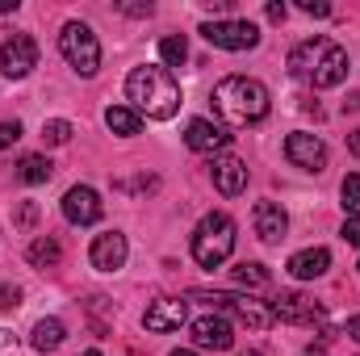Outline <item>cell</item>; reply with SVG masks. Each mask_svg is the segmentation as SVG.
Segmentation results:
<instances>
[{"label": "cell", "mask_w": 360, "mask_h": 356, "mask_svg": "<svg viewBox=\"0 0 360 356\" xmlns=\"http://www.w3.org/2000/svg\"><path fill=\"white\" fill-rule=\"evenodd\" d=\"M21 306V289L17 285H0V310H17Z\"/></svg>", "instance_id": "cell-28"}, {"label": "cell", "mask_w": 360, "mask_h": 356, "mask_svg": "<svg viewBox=\"0 0 360 356\" xmlns=\"http://www.w3.org/2000/svg\"><path fill=\"white\" fill-rule=\"evenodd\" d=\"M59 51H63V59H68L80 76H96V68H101V42H96V34H92L84 21H68V25H63Z\"/></svg>", "instance_id": "cell-6"}, {"label": "cell", "mask_w": 360, "mask_h": 356, "mask_svg": "<svg viewBox=\"0 0 360 356\" xmlns=\"http://www.w3.org/2000/svg\"><path fill=\"white\" fill-rule=\"evenodd\" d=\"M30 265L34 268H59V260H63V248H59V239H51V235H42V239H34L30 243Z\"/></svg>", "instance_id": "cell-21"}, {"label": "cell", "mask_w": 360, "mask_h": 356, "mask_svg": "<svg viewBox=\"0 0 360 356\" xmlns=\"http://www.w3.org/2000/svg\"><path fill=\"white\" fill-rule=\"evenodd\" d=\"M101 214H105V205H101L96 189L76 184V189L63 193V218H68L72 227H92V222H101Z\"/></svg>", "instance_id": "cell-10"}, {"label": "cell", "mask_w": 360, "mask_h": 356, "mask_svg": "<svg viewBox=\"0 0 360 356\" xmlns=\"http://www.w3.org/2000/svg\"><path fill=\"white\" fill-rule=\"evenodd\" d=\"M184 319H188V302H180V298H160V302L147 306L143 327H147V331H176Z\"/></svg>", "instance_id": "cell-16"}, {"label": "cell", "mask_w": 360, "mask_h": 356, "mask_svg": "<svg viewBox=\"0 0 360 356\" xmlns=\"http://www.w3.org/2000/svg\"><path fill=\"white\" fill-rule=\"evenodd\" d=\"M17 8V0H0V13H13Z\"/></svg>", "instance_id": "cell-37"}, {"label": "cell", "mask_w": 360, "mask_h": 356, "mask_svg": "<svg viewBox=\"0 0 360 356\" xmlns=\"http://www.w3.org/2000/svg\"><path fill=\"white\" fill-rule=\"evenodd\" d=\"M297 8L310 13V17H331V4L327 0H297Z\"/></svg>", "instance_id": "cell-29"}, {"label": "cell", "mask_w": 360, "mask_h": 356, "mask_svg": "<svg viewBox=\"0 0 360 356\" xmlns=\"http://www.w3.org/2000/svg\"><path fill=\"white\" fill-rule=\"evenodd\" d=\"M252 227H256V235H260L264 243H281L285 231H289V218H285V210H281L276 201H256V210H252Z\"/></svg>", "instance_id": "cell-17"}, {"label": "cell", "mask_w": 360, "mask_h": 356, "mask_svg": "<svg viewBox=\"0 0 360 356\" xmlns=\"http://www.w3.org/2000/svg\"><path fill=\"white\" fill-rule=\"evenodd\" d=\"M285 13H289V8H285L281 0H272L269 4V21H285Z\"/></svg>", "instance_id": "cell-33"}, {"label": "cell", "mask_w": 360, "mask_h": 356, "mask_svg": "<svg viewBox=\"0 0 360 356\" xmlns=\"http://www.w3.org/2000/svg\"><path fill=\"white\" fill-rule=\"evenodd\" d=\"M0 356H17V340H13V331H4V327H0Z\"/></svg>", "instance_id": "cell-32"}, {"label": "cell", "mask_w": 360, "mask_h": 356, "mask_svg": "<svg viewBox=\"0 0 360 356\" xmlns=\"http://www.w3.org/2000/svg\"><path fill=\"white\" fill-rule=\"evenodd\" d=\"M348 151H352V155H360V130H352V134H348Z\"/></svg>", "instance_id": "cell-34"}, {"label": "cell", "mask_w": 360, "mask_h": 356, "mask_svg": "<svg viewBox=\"0 0 360 356\" xmlns=\"http://www.w3.org/2000/svg\"><path fill=\"white\" fill-rule=\"evenodd\" d=\"M160 59H164L168 68H180V63L188 59V42H184L180 34H164V38H160Z\"/></svg>", "instance_id": "cell-24"}, {"label": "cell", "mask_w": 360, "mask_h": 356, "mask_svg": "<svg viewBox=\"0 0 360 356\" xmlns=\"http://www.w3.org/2000/svg\"><path fill=\"white\" fill-rule=\"evenodd\" d=\"M172 356H201V352H188V348H180V352H172Z\"/></svg>", "instance_id": "cell-38"}, {"label": "cell", "mask_w": 360, "mask_h": 356, "mask_svg": "<svg viewBox=\"0 0 360 356\" xmlns=\"http://www.w3.org/2000/svg\"><path fill=\"white\" fill-rule=\"evenodd\" d=\"M68 139H72V122L55 117V122H46V126H42V143H51V147H63Z\"/></svg>", "instance_id": "cell-25"}, {"label": "cell", "mask_w": 360, "mask_h": 356, "mask_svg": "<svg viewBox=\"0 0 360 356\" xmlns=\"http://www.w3.org/2000/svg\"><path fill=\"white\" fill-rule=\"evenodd\" d=\"M289 72L314 89H335L348 76V51L331 38H306L289 51Z\"/></svg>", "instance_id": "cell-1"}, {"label": "cell", "mask_w": 360, "mask_h": 356, "mask_svg": "<svg viewBox=\"0 0 360 356\" xmlns=\"http://www.w3.org/2000/svg\"><path fill=\"white\" fill-rule=\"evenodd\" d=\"M34 68H38V42H34L30 34L4 38V46H0V72H4L8 80H25Z\"/></svg>", "instance_id": "cell-8"}, {"label": "cell", "mask_w": 360, "mask_h": 356, "mask_svg": "<svg viewBox=\"0 0 360 356\" xmlns=\"http://www.w3.org/2000/svg\"><path fill=\"white\" fill-rule=\"evenodd\" d=\"M331 268V252L327 248H306V252H293L289 256V272L297 276V281H314V276H323Z\"/></svg>", "instance_id": "cell-18"}, {"label": "cell", "mask_w": 360, "mask_h": 356, "mask_svg": "<svg viewBox=\"0 0 360 356\" xmlns=\"http://www.w3.org/2000/svg\"><path fill=\"white\" fill-rule=\"evenodd\" d=\"M126 96L134 101V113H147L151 122H168L180 109V84L168 68H134L126 76Z\"/></svg>", "instance_id": "cell-2"}, {"label": "cell", "mask_w": 360, "mask_h": 356, "mask_svg": "<svg viewBox=\"0 0 360 356\" xmlns=\"http://www.w3.org/2000/svg\"><path fill=\"white\" fill-rule=\"evenodd\" d=\"M340 197H344V210L348 218H360V177H348L340 184Z\"/></svg>", "instance_id": "cell-26"}, {"label": "cell", "mask_w": 360, "mask_h": 356, "mask_svg": "<svg viewBox=\"0 0 360 356\" xmlns=\"http://www.w3.org/2000/svg\"><path fill=\"white\" fill-rule=\"evenodd\" d=\"M272 319H281V323H319L323 306L314 298H306V293H281L272 302Z\"/></svg>", "instance_id": "cell-13"}, {"label": "cell", "mask_w": 360, "mask_h": 356, "mask_svg": "<svg viewBox=\"0 0 360 356\" xmlns=\"http://www.w3.org/2000/svg\"><path fill=\"white\" fill-rule=\"evenodd\" d=\"M201 38L218 51H252L260 42V30L252 21H205Z\"/></svg>", "instance_id": "cell-7"}, {"label": "cell", "mask_w": 360, "mask_h": 356, "mask_svg": "<svg viewBox=\"0 0 360 356\" xmlns=\"http://www.w3.org/2000/svg\"><path fill=\"white\" fill-rule=\"evenodd\" d=\"M344 109H348V113H356V109H360V92H352V96L344 101Z\"/></svg>", "instance_id": "cell-35"}, {"label": "cell", "mask_w": 360, "mask_h": 356, "mask_svg": "<svg viewBox=\"0 0 360 356\" xmlns=\"http://www.w3.org/2000/svg\"><path fill=\"white\" fill-rule=\"evenodd\" d=\"M243 356H260V352H243Z\"/></svg>", "instance_id": "cell-39"}, {"label": "cell", "mask_w": 360, "mask_h": 356, "mask_svg": "<svg viewBox=\"0 0 360 356\" xmlns=\"http://www.w3.org/2000/svg\"><path fill=\"white\" fill-rule=\"evenodd\" d=\"M63 340H68V327H63L59 319H42V323L34 327V340H30V344H34L38 352H55Z\"/></svg>", "instance_id": "cell-20"}, {"label": "cell", "mask_w": 360, "mask_h": 356, "mask_svg": "<svg viewBox=\"0 0 360 356\" xmlns=\"http://www.w3.org/2000/svg\"><path fill=\"white\" fill-rule=\"evenodd\" d=\"M126 235H117V231H105V235H96L92 239V252L89 260L92 268H101V272H117V268L126 265Z\"/></svg>", "instance_id": "cell-15"}, {"label": "cell", "mask_w": 360, "mask_h": 356, "mask_svg": "<svg viewBox=\"0 0 360 356\" xmlns=\"http://www.w3.org/2000/svg\"><path fill=\"white\" fill-rule=\"evenodd\" d=\"M84 356H101V352H84Z\"/></svg>", "instance_id": "cell-40"}, {"label": "cell", "mask_w": 360, "mask_h": 356, "mask_svg": "<svg viewBox=\"0 0 360 356\" xmlns=\"http://www.w3.org/2000/svg\"><path fill=\"white\" fill-rule=\"evenodd\" d=\"M235 272V285H243V289H264L269 285V268L256 265V260H243L239 268H231Z\"/></svg>", "instance_id": "cell-23"}, {"label": "cell", "mask_w": 360, "mask_h": 356, "mask_svg": "<svg viewBox=\"0 0 360 356\" xmlns=\"http://www.w3.org/2000/svg\"><path fill=\"white\" fill-rule=\"evenodd\" d=\"M184 143H188L193 151H201V155H214V151H222V147L231 143V134H226L218 122H210V117H193V122L184 126Z\"/></svg>", "instance_id": "cell-12"}, {"label": "cell", "mask_w": 360, "mask_h": 356, "mask_svg": "<svg viewBox=\"0 0 360 356\" xmlns=\"http://www.w3.org/2000/svg\"><path fill=\"white\" fill-rule=\"evenodd\" d=\"M210 177H214V189H218L222 197H239V193L248 189V164L235 160V155H218V160L210 164Z\"/></svg>", "instance_id": "cell-14"}, {"label": "cell", "mask_w": 360, "mask_h": 356, "mask_svg": "<svg viewBox=\"0 0 360 356\" xmlns=\"http://www.w3.org/2000/svg\"><path fill=\"white\" fill-rule=\"evenodd\" d=\"M17 177L25 180V184H46V180L55 177V164H51L46 155H25V160L17 164Z\"/></svg>", "instance_id": "cell-22"}, {"label": "cell", "mask_w": 360, "mask_h": 356, "mask_svg": "<svg viewBox=\"0 0 360 356\" xmlns=\"http://www.w3.org/2000/svg\"><path fill=\"white\" fill-rule=\"evenodd\" d=\"M231 252H235V218L222 210L205 214L193 231V260L201 268H218Z\"/></svg>", "instance_id": "cell-4"}, {"label": "cell", "mask_w": 360, "mask_h": 356, "mask_svg": "<svg viewBox=\"0 0 360 356\" xmlns=\"http://www.w3.org/2000/svg\"><path fill=\"white\" fill-rule=\"evenodd\" d=\"M340 235H344V239H348V243H352V248H360V218H348V222H344V231H340Z\"/></svg>", "instance_id": "cell-31"}, {"label": "cell", "mask_w": 360, "mask_h": 356, "mask_svg": "<svg viewBox=\"0 0 360 356\" xmlns=\"http://www.w3.org/2000/svg\"><path fill=\"white\" fill-rule=\"evenodd\" d=\"M188 331H193V344L197 348H214V352H226L231 344H235V331H231V323L222 319V314H201V319H193L188 323Z\"/></svg>", "instance_id": "cell-11"}, {"label": "cell", "mask_w": 360, "mask_h": 356, "mask_svg": "<svg viewBox=\"0 0 360 356\" xmlns=\"http://www.w3.org/2000/svg\"><path fill=\"white\" fill-rule=\"evenodd\" d=\"M34 222H38V201H21V205H17V227L30 231Z\"/></svg>", "instance_id": "cell-27"}, {"label": "cell", "mask_w": 360, "mask_h": 356, "mask_svg": "<svg viewBox=\"0 0 360 356\" xmlns=\"http://www.w3.org/2000/svg\"><path fill=\"white\" fill-rule=\"evenodd\" d=\"M356 268H360V265H356Z\"/></svg>", "instance_id": "cell-41"}, {"label": "cell", "mask_w": 360, "mask_h": 356, "mask_svg": "<svg viewBox=\"0 0 360 356\" xmlns=\"http://www.w3.org/2000/svg\"><path fill=\"white\" fill-rule=\"evenodd\" d=\"M188 298H193V302H210L214 314H231L235 323H243V327H252V331H264L272 323L269 306H260V302H252V298H243V293H205V289H193Z\"/></svg>", "instance_id": "cell-5"}, {"label": "cell", "mask_w": 360, "mask_h": 356, "mask_svg": "<svg viewBox=\"0 0 360 356\" xmlns=\"http://www.w3.org/2000/svg\"><path fill=\"white\" fill-rule=\"evenodd\" d=\"M17 139H21V126H17V122H0V151L13 147Z\"/></svg>", "instance_id": "cell-30"}, {"label": "cell", "mask_w": 360, "mask_h": 356, "mask_svg": "<svg viewBox=\"0 0 360 356\" xmlns=\"http://www.w3.org/2000/svg\"><path fill=\"white\" fill-rule=\"evenodd\" d=\"M348 336H352V340H356V344H360V314H356V319H352V323H348Z\"/></svg>", "instance_id": "cell-36"}, {"label": "cell", "mask_w": 360, "mask_h": 356, "mask_svg": "<svg viewBox=\"0 0 360 356\" xmlns=\"http://www.w3.org/2000/svg\"><path fill=\"white\" fill-rule=\"evenodd\" d=\"M285 155H289L297 168H306V172H323V168H327V143H323L319 134H310V130L289 134V139H285Z\"/></svg>", "instance_id": "cell-9"}, {"label": "cell", "mask_w": 360, "mask_h": 356, "mask_svg": "<svg viewBox=\"0 0 360 356\" xmlns=\"http://www.w3.org/2000/svg\"><path fill=\"white\" fill-rule=\"evenodd\" d=\"M214 109L231 126H256L269 117V89L252 76H226L214 84Z\"/></svg>", "instance_id": "cell-3"}, {"label": "cell", "mask_w": 360, "mask_h": 356, "mask_svg": "<svg viewBox=\"0 0 360 356\" xmlns=\"http://www.w3.org/2000/svg\"><path fill=\"white\" fill-rule=\"evenodd\" d=\"M105 126H109L113 134L130 139V134H139V130H143V117H139L130 105H109V109H105Z\"/></svg>", "instance_id": "cell-19"}]
</instances>
